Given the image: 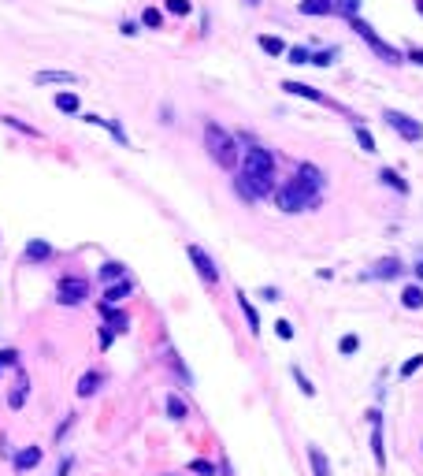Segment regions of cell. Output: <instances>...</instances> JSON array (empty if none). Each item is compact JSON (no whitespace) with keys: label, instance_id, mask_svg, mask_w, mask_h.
<instances>
[{"label":"cell","instance_id":"cell-14","mask_svg":"<svg viewBox=\"0 0 423 476\" xmlns=\"http://www.w3.org/2000/svg\"><path fill=\"white\" fill-rule=\"evenodd\" d=\"M8 461L15 473H34L41 465V447H19L15 454H8Z\"/></svg>","mask_w":423,"mask_h":476},{"label":"cell","instance_id":"cell-41","mask_svg":"<svg viewBox=\"0 0 423 476\" xmlns=\"http://www.w3.org/2000/svg\"><path fill=\"white\" fill-rule=\"evenodd\" d=\"M19 361H23V357H19V350H12V346L0 350V369H19Z\"/></svg>","mask_w":423,"mask_h":476},{"label":"cell","instance_id":"cell-44","mask_svg":"<svg viewBox=\"0 0 423 476\" xmlns=\"http://www.w3.org/2000/svg\"><path fill=\"white\" fill-rule=\"evenodd\" d=\"M74 465H78V461H74V454H63V458H60V465H56V476H71V469H74Z\"/></svg>","mask_w":423,"mask_h":476},{"label":"cell","instance_id":"cell-24","mask_svg":"<svg viewBox=\"0 0 423 476\" xmlns=\"http://www.w3.org/2000/svg\"><path fill=\"white\" fill-rule=\"evenodd\" d=\"M52 104H56L63 116H78V112H82V101H78V93H71V90L56 93V101H52Z\"/></svg>","mask_w":423,"mask_h":476},{"label":"cell","instance_id":"cell-50","mask_svg":"<svg viewBox=\"0 0 423 476\" xmlns=\"http://www.w3.org/2000/svg\"><path fill=\"white\" fill-rule=\"evenodd\" d=\"M0 454H8V431H0Z\"/></svg>","mask_w":423,"mask_h":476},{"label":"cell","instance_id":"cell-49","mask_svg":"<svg viewBox=\"0 0 423 476\" xmlns=\"http://www.w3.org/2000/svg\"><path fill=\"white\" fill-rule=\"evenodd\" d=\"M219 476H234V473H231V461H226V458L219 461Z\"/></svg>","mask_w":423,"mask_h":476},{"label":"cell","instance_id":"cell-29","mask_svg":"<svg viewBox=\"0 0 423 476\" xmlns=\"http://www.w3.org/2000/svg\"><path fill=\"white\" fill-rule=\"evenodd\" d=\"M290 376H294V383H297L301 395H305V398H316V383H312L308 376L301 372V365H290Z\"/></svg>","mask_w":423,"mask_h":476},{"label":"cell","instance_id":"cell-27","mask_svg":"<svg viewBox=\"0 0 423 476\" xmlns=\"http://www.w3.org/2000/svg\"><path fill=\"white\" fill-rule=\"evenodd\" d=\"M256 45L260 49H264L267 52V56H282V52H286L290 45H286V41H282V38H275V34H260L256 38Z\"/></svg>","mask_w":423,"mask_h":476},{"label":"cell","instance_id":"cell-10","mask_svg":"<svg viewBox=\"0 0 423 476\" xmlns=\"http://www.w3.org/2000/svg\"><path fill=\"white\" fill-rule=\"evenodd\" d=\"M26 398H30V376L23 369H15V383L8 387V409L12 413H19V409L26 406Z\"/></svg>","mask_w":423,"mask_h":476},{"label":"cell","instance_id":"cell-40","mask_svg":"<svg viewBox=\"0 0 423 476\" xmlns=\"http://www.w3.org/2000/svg\"><path fill=\"white\" fill-rule=\"evenodd\" d=\"M164 8H167L171 15H179V19L193 12V4H190V0H164Z\"/></svg>","mask_w":423,"mask_h":476},{"label":"cell","instance_id":"cell-15","mask_svg":"<svg viewBox=\"0 0 423 476\" xmlns=\"http://www.w3.org/2000/svg\"><path fill=\"white\" fill-rule=\"evenodd\" d=\"M23 261H26V264H45V261H52V246L45 242V238H30L26 250H23Z\"/></svg>","mask_w":423,"mask_h":476},{"label":"cell","instance_id":"cell-8","mask_svg":"<svg viewBox=\"0 0 423 476\" xmlns=\"http://www.w3.org/2000/svg\"><path fill=\"white\" fill-rule=\"evenodd\" d=\"M367 425H372V436H367V447H372L375 469L386 473V447H383V409H367Z\"/></svg>","mask_w":423,"mask_h":476},{"label":"cell","instance_id":"cell-47","mask_svg":"<svg viewBox=\"0 0 423 476\" xmlns=\"http://www.w3.org/2000/svg\"><path fill=\"white\" fill-rule=\"evenodd\" d=\"M119 30H123V34H126V38H134V34H138V23H130V19H126V23H123V26H119Z\"/></svg>","mask_w":423,"mask_h":476},{"label":"cell","instance_id":"cell-2","mask_svg":"<svg viewBox=\"0 0 423 476\" xmlns=\"http://www.w3.org/2000/svg\"><path fill=\"white\" fill-rule=\"evenodd\" d=\"M320 193L316 187H308V182H301L297 175L294 179H286L282 187H275V205H279V212H290V216H297V212H308V209H316L320 205Z\"/></svg>","mask_w":423,"mask_h":476},{"label":"cell","instance_id":"cell-42","mask_svg":"<svg viewBox=\"0 0 423 476\" xmlns=\"http://www.w3.org/2000/svg\"><path fill=\"white\" fill-rule=\"evenodd\" d=\"M338 350H342L345 357H353L356 350H360V339H356V335H342V342H338Z\"/></svg>","mask_w":423,"mask_h":476},{"label":"cell","instance_id":"cell-45","mask_svg":"<svg viewBox=\"0 0 423 476\" xmlns=\"http://www.w3.org/2000/svg\"><path fill=\"white\" fill-rule=\"evenodd\" d=\"M97 342H101V350H108V346L115 342V331H112V328H104V324H101V335H97Z\"/></svg>","mask_w":423,"mask_h":476},{"label":"cell","instance_id":"cell-25","mask_svg":"<svg viewBox=\"0 0 423 476\" xmlns=\"http://www.w3.org/2000/svg\"><path fill=\"white\" fill-rule=\"evenodd\" d=\"M379 182H383V187H390L394 193H401V198H405V193H408V182L401 179L394 168H383V171H379Z\"/></svg>","mask_w":423,"mask_h":476},{"label":"cell","instance_id":"cell-43","mask_svg":"<svg viewBox=\"0 0 423 476\" xmlns=\"http://www.w3.org/2000/svg\"><path fill=\"white\" fill-rule=\"evenodd\" d=\"M275 335H279V339H282V342H290V339H294V324H290V320H282V317H279V320H275Z\"/></svg>","mask_w":423,"mask_h":476},{"label":"cell","instance_id":"cell-48","mask_svg":"<svg viewBox=\"0 0 423 476\" xmlns=\"http://www.w3.org/2000/svg\"><path fill=\"white\" fill-rule=\"evenodd\" d=\"M408 60H412V63H420V68H423V49H408Z\"/></svg>","mask_w":423,"mask_h":476},{"label":"cell","instance_id":"cell-34","mask_svg":"<svg viewBox=\"0 0 423 476\" xmlns=\"http://www.w3.org/2000/svg\"><path fill=\"white\" fill-rule=\"evenodd\" d=\"M356 145H360L364 149V153H375V138H372V131H367V127L364 123H356Z\"/></svg>","mask_w":423,"mask_h":476},{"label":"cell","instance_id":"cell-5","mask_svg":"<svg viewBox=\"0 0 423 476\" xmlns=\"http://www.w3.org/2000/svg\"><path fill=\"white\" fill-rule=\"evenodd\" d=\"M383 123H386L394 134L405 138V142H420V138H423V123H420V119L397 112V108H386V112H383Z\"/></svg>","mask_w":423,"mask_h":476},{"label":"cell","instance_id":"cell-36","mask_svg":"<svg viewBox=\"0 0 423 476\" xmlns=\"http://www.w3.org/2000/svg\"><path fill=\"white\" fill-rule=\"evenodd\" d=\"M334 60H338V49H320V52H312V68H331Z\"/></svg>","mask_w":423,"mask_h":476},{"label":"cell","instance_id":"cell-9","mask_svg":"<svg viewBox=\"0 0 423 476\" xmlns=\"http://www.w3.org/2000/svg\"><path fill=\"white\" fill-rule=\"evenodd\" d=\"M282 93H294V97H305V101H312V104H327V108H334V112H345V116H353L349 108H342V104H334L327 93H320L316 86H305V82H294V79H286L282 82ZM356 119V116H353ZM360 123V119H356Z\"/></svg>","mask_w":423,"mask_h":476},{"label":"cell","instance_id":"cell-6","mask_svg":"<svg viewBox=\"0 0 423 476\" xmlns=\"http://www.w3.org/2000/svg\"><path fill=\"white\" fill-rule=\"evenodd\" d=\"M186 257H190L193 272L201 276L204 287H215V283H219V264L208 257V250H204V246H193V242H190V246H186Z\"/></svg>","mask_w":423,"mask_h":476},{"label":"cell","instance_id":"cell-53","mask_svg":"<svg viewBox=\"0 0 423 476\" xmlns=\"http://www.w3.org/2000/svg\"><path fill=\"white\" fill-rule=\"evenodd\" d=\"M245 4H253V8H256V4H260V0H245Z\"/></svg>","mask_w":423,"mask_h":476},{"label":"cell","instance_id":"cell-33","mask_svg":"<svg viewBox=\"0 0 423 476\" xmlns=\"http://www.w3.org/2000/svg\"><path fill=\"white\" fill-rule=\"evenodd\" d=\"M286 56H290V63L305 68V63H312V49L308 45H294V49H286Z\"/></svg>","mask_w":423,"mask_h":476},{"label":"cell","instance_id":"cell-16","mask_svg":"<svg viewBox=\"0 0 423 476\" xmlns=\"http://www.w3.org/2000/svg\"><path fill=\"white\" fill-rule=\"evenodd\" d=\"M130 294H134V279H119V283H112V287H104V306H119V301H126Z\"/></svg>","mask_w":423,"mask_h":476},{"label":"cell","instance_id":"cell-11","mask_svg":"<svg viewBox=\"0 0 423 476\" xmlns=\"http://www.w3.org/2000/svg\"><path fill=\"white\" fill-rule=\"evenodd\" d=\"M164 361H167L171 376H175V380H179L182 387H193V372L186 369V361H182V354H179L171 342H164Z\"/></svg>","mask_w":423,"mask_h":476},{"label":"cell","instance_id":"cell-38","mask_svg":"<svg viewBox=\"0 0 423 476\" xmlns=\"http://www.w3.org/2000/svg\"><path fill=\"white\" fill-rule=\"evenodd\" d=\"M334 12H342V19H353L360 12V0H334Z\"/></svg>","mask_w":423,"mask_h":476},{"label":"cell","instance_id":"cell-26","mask_svg":"<svg viewBox=\"0 0 423 476\" xmlns=\"http://www.w3.org/2000/svg\"><path fill=\"white\" fill-rule=\"evenodd\" d=\"M294 175H297L301 182H308V187L323 190V171H320L316 164H297V171H294Z\"/></svg>","mask_w":423,"mask_h":476},{"label":"cell","instance_id":"cell-12","mask_svg":"<svg viewBox=\"0 0 423 476\" xmlns=\"http://www.w3.org/2000/svg\"><path fill=\"white\" fill-rule=\"evenodd\" d=\"M401 272H405L401 257H383V261L372 264V272H364V279H383V283H390V279H401Z\"/></svg>","mask_w":423,"mask_h":476},{"label":"cell","instance_id":"cell-21","mask_svg":"<svg viewBox=\"0 0 423 476\" xmlns=\"http://www.w3.org/2000/svg\"><path fill=\"white\" fill-rule=\"evenodd\" d=\"M82 119H85V123H93V127H104V131L112 134V138H115L119 145H130V138H126V131H123V127L115 123V119H104V116H82Z\"/></svg>","mask_w":423,"mask_h":476},{"label":"cell","instance_id":"cell-51","mask_svg":"<svg viewBox=\"0 0 423 476\" xmlns=\"http://www.w3.org/2000/svg\"><path fill=\"white\" fill-rule=\"evenodd\" d=\"M416 276H420V279H423V261H420V264H416Z\"/></svg>","mask_w":423,"mask_h":476},{"label":"cell","instance_id":"cell-4","mask_svg":"<svg viewBox=\"0 0 423 476\" xmlns=\"http://www.w3.org/2000/svg\"><path fill=\"white\" fill-rule=\"evenodd\" d=\"M349 26L356 30V34H360V41H364V45H367V49H372V52H375V56H379V60H386V63H401V60H405V56H401V52H397L394 45H386V41H383V38H379V34H375V30H372V26H367V23H364V19H360V15H353V19H349Z\"/></svg>","mask_w":423,"mask_h":476},{"label":"cell","instance_id":"cell-1","mask_svg":"<svg viewBox=\"0 0 423 476\" xmlns=\"http://www.w3.org/2000/svg\"><path fill=\"white\" fill-rule=\"evenodd\" d=\"M204 149H208V157L219 164L223 171H238L242 164V149H238V138L231 131H223L219 123H204Z\"/></svg>","mask_w":423,"mask_h":476},{"label":"cell","instance_id":"cell-23","mask_svg":"<svg viewBox=\"0 0 423 476\" xmlns=\"http://www.w3.org/2000/svg\"><path fill=\"white\" fill-rule=\"evenodd\" d=\"M164 413H167L171 420H186V417H190V402H186L182 395L171 391V395L164 398Z\"/></svg>","mask_w":423,"mask_h":476},{"label":"cell","instance_id":"cell-54","mask_svg":"<svg viewBox=\"0 0 423 476\" xmlns=\"http://www.w3.org/2000/svg\"><path fill=\"white\" fill-rule=\"evenodd\" d=\"M164 476H175V473H164Z\"/></svg>","mask_w":423,"mask_h":476},{"label":"cell","instance_id":"cell-55","mask_svg":"<svg viewBox=\"0 0 423 476\" xmlns=\"http://www.w3.org/2000/svg\"><path fill=\"white\" fill-rule=\"evenodd\" d=\"M0 376H4V369H0Z\"/></svg>","mask_w":423,"mask_h":476},{"label":"cell","instance_id":"cell-31","mask_svg":"<svg viewBox=\"0 0 423 476\" xmlns=\"http://www.w3.org/2000/svg\"><path fill=\"white\" fill-rule=\"evenodd\" d=\"M186 469L193 473V476H219V465L215 461H208V458H193Z\"/></svg>","mask_w":423,"mask_h":476},{"label":"cell","instance_id":"cell-52","mask_svg":"<svg viewBox=\"0 0 423 476\" xmlns=\"http://www.w3.org/2000/svg\"><path fill=\"white\" fill-rule=\"evenodd\" d=\"M416 12H420V15H423V0H416Z\"/></svg>","mask_w":423,"mask_h":476},{"label":"cell","instance_id":"cell-39","mask_svg":"<svg viewBox=\"0 0 423 476\" xmlns=\"http://www.w3.org/2000/svg\"><path fill=\"white\" fill-rule=\"evenodd\" d=\"M141 23L145 26H164V12H160V8H145V12H141Z\"/></svg>","mask_w":423,"mask_h":476},{"label":"cell","instance_id":"cell-32","mask_svg":"<svg viewBox=\"0 0 423 476\" xmlns=\"http://www.w3.org/2000/svg\"><path fill=\"white\" fill-rule=\"evenodd\" d=\"M74 420H78V413H74V409H71V413H63V420L56 425V431H52V443H63V439H67L71 428H74Z\"/></svg>","mask_w":423,"mask_h":476},{"label":"cell","instance_id":"cell-46","mask_svg":"<svg viewBox=\"0 0 423 476\" xmlns=\"http://www.w3.org/2000/svg\"><path fill=\"white\" fill-rule=\"evenodd\" d=\"M260 298H264V301H279V290L275 287H264V290H260Z\"/></svg>","mask_w":423,"mask_h":476},{"label":"cell","instance_id":"cell-19","mask_svg":"<svg viewBox=\"0 0 423 476\" xmlns=\"http://www.w3.org/2000/svg\"><path fill=\"white\" fill-rule=\"evenodd\" d=\"M97 279H101L104 287H112V283H119V279H126V264L123 261H104L101 268H97Z\"/></svg>","mask_w":423,"mask_h":476},{"label":"cell","instance_id":"cell-18","mask_svg":"<svg viewBox=\"0 0 423 476\" xmlns=\"http://www.w3.org/2000/svg\"><path fill=\"white\" fill-rule=\"evenodd\" d=\"M101 387H104V372L101 369H90V372H82V380H78L74 391H78V398H93Z\"/></svg>","mask_w":423,"mask_h":476},{"label":"cell","instance_id":"cell-35","mask_svg":"<svg viewBox=\"0 0 423 476\" xmlns=\"http://www.w3.org/2000/svg\"><path fill=\"white\" fill-rule=\"evenodd\" d=\"M0 119H4L8 127H15L19 134H26V138H41V131H38V127H30V123H23V119H15V116H0Z\"/></svg>","mask_w":423,"mask_h":476},{"label":"cell","instance_id":"cell-7","mask_svg":"<svg viewBox=\"0 0 423 476\" xmlns=\"http://www.w3.org/2000/svg\"><path fill=\"white\" fill-rule=\"evenodd\" d=\"M85 298H90V279L63 276L60 283H56V301H60V306H82Z\"/></svg>","mask_w":423,"mask_h":476},{"label":"cell","instance_id":"cell-22","mask_svg":"<svg viewBox=\"0 0 423 476\" xmlns=\"http://www.w3.org/2000/svg\"><path fill=\"white\" fill-rule=\"evenodd\" d=\"M34 82L38 86H74V82H78V74H71V71H38Z\"/></svg>","mask_w":423,"mask_h":476},{"label":"cell","instance_id":"cell-13","mask_svg":"<svg viewBox=\"0 0 423 476\" xmlns=\"http://www.w3.org/2000/svg\"><path fill=\"white\" fill-rule=\"evenodd\" d=\"M97 312H101L104 328H112L115 335H123V331L130 328V317H126V309H119V306H104V301H97Z\"/></svg>","mask_w":423,"mask_h":476},{"label":"cell","instance_id":"cell-17","mask_svg":"<svg viewBox=\"0 0 423 476\" xmlns=\"http://www.w3.org/2000/svg\"><path fill=\"white\" fill-rule=\"evenodd\" d=\"M308 469H312V476H334L331 473V458L323 454L320 443H308Z\"/></svg>","mask_w":423,"mask_h":476},{"label":"cell","instance_id":"cell-20","mask_svg":"<svg viewBox=\"0 0 423 476\" xmlns=\"http://www.w3.org/2000/svg\"><path fill=\"white\" fill-rule=\"evenodd\" d=\"M234 298H238V309H242V317H245V324H249V331L260 335V312H256L253 301H249V294H245V290H238Z\"/></svg>","mask_w":423,"mask_h":476},{"label":"cell","instance_id":"cell-3","mask_svg":"<svg viewBox=\"0 0 423 476\" xmlns=\"http://www.w3.org/2000/svg\"><path fill=\"white\" fill-rule=\"evenodd\" d=\"M275 168H279V160L271 149L264 145H253V149H245L242 153V164H238V171L242 175H267V179H275Z\"/></svg>","mask_w":423,"mask_h":476},{"label":"cell","instance_id":"cell-37","mask_svg":"<svg viewBox=\"0 0 423 476\" xmlns=\"http://www.w3.org/2000/svg\"><path fill=\"white\" fill-rule=\"evenodd\" d=\"M420 369H423V354L408 357V361H405V365H401V369H397V376H401V380H408V376H416Z\"/></svg>","mask_w":423,"mask_h":476},{"label":"cell","instance_id":"cell-28","mask_svg":"<svg viewBox=\"0 0 423 476\" xmlns=\"http://www.w3.org/2000/svg\"><path fill=\"white\" fill-rule=\"evenodd\" d=\"M334 0H301V15H331Z\"/></svg>","mask_w":423,"mask_h":476},{"label":"cell","instance_id":"cell-30","mask_svg":"<svg viewBox=\"0 0 423 476\" xmlns=\"http://www.w3.org/2000/svg\"><path fill=\"white\" fill-rule=\"evenodd\" d=\"M401 306H405V309H423V287L408 283L405 290H401Z\"/></svg>","mask_w":423,"mask_h":476}]
</instances>
